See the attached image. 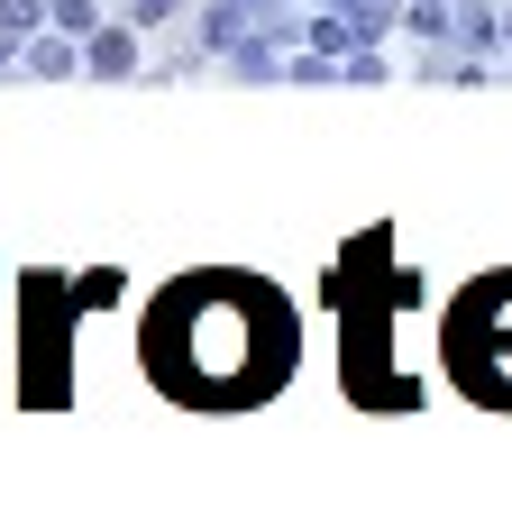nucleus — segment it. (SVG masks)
<instances>
[{"mask_svg": "<svg viewBox=\"0 0 512 512\" xmlns=\"http://www.w3.org/2000/svg\"><path fill=\"white\" fill-rule=\"evenodd\" d=\"M46 28H64V37H92V28H101V0H46Z\"/></svg>", "mask_w": 512, "mask_h": 512, "instance_id": "nucleus-6", "label": "nucleus"}, {"mask_svg": "<svg viewBox=\"0 0 512 512\" xmlns=\"http://www.w3.org/2000/svg\"><path fill=\"white\" fill-rule=\"evenodd\" d=\"M174 10H183V0H138V10H128V19H138V28H165Z\"/></svg>", "mask_w": 512, "mask_h": 512, "instance_id": "nucleus-7", "label": "nucleus"}, {"mask_svg": "<svg viewBox=\"0 0 512 512\" xmlns=\"http://www.w3.org/2000/svg\"><path fill=\"white\" fill-rule=\"evenodd\" d=\"M19 74H37V83H64V74H83V46L64 37V28H55V37H28V46H19Z\"/></svg>", "mask_w": 512, "mask_h": 512, "instance_id": "nucleus-5", "label": "nucleus"}, {"mask_svg": "<svg viewBox=\"0 0 512 512\" xmlns=\"http://www.w3.org/2000/svg\"><path fill=\"white\" fill-rule=\"evenodd\" d=\"M458 10H503V0H458Z\"/></svg>", "mask_w": 512, "mask_h": 512, "instance_id": "nucleus-9", "label": "nucleus"}, {"mask_svg": "<svg viewBox=\"0 0 512 512\" xmlns=\"http://www.w3.org/2000/svg\"><path fill=\"white\" fill-rule=\"evenodd\" d=\"M339 302H348V394L366 412H412L430 357L403 348V311L421 302V284H412V266L394 256V229H366L339 256Z\"/></svg>", "mask_w": 512, "mask_h": 512, "instance_id": "nucleus-2", "label": "nucleus"}, {"mask_svg": "<svg viewBox=\"0 0 512 512\" xmlns=\"http://www.w3.org/2000/svg\"><path fill=\"white\" fill-rule=\"evenodd\" d=\"M138 366L183 412H256L302 366V311L247 266L174 275L138 320Z\"/></svg>", "mask_w": 512, "mask_h": 512, "instance_id": "nucleus-1", "label": "nucleus"}, {"mask_svg": "<svg viewBox=\"0 0 512 512\" xmlns=\"http://www.w3.org/2000/svg\"><path fill=\"white\" fill-rule=\"evenodd\" d=\"M494 19H503V46H512V0H503V10H494Z\"/></svg>", "mask_w": 512, "mask_h": 512, "instance_id": "nucleus-8", "label": "nucleus"}, {"mask_svg": "<svg viewBox=\"0 0 512 512\" xmlns=\"http://www.w3.org/2000/svg\"><path fill=\"white\" fill-rule=\"evenodd\" d=\"M439 375L476 412H512V266L476 275L439 311Z\"/></svg>", "mask_w": 512, "mask_h": 512, "instance_id": "nucleus-3", "label": "nucleus"}, {"mask_svg": "<svg viewBox=\"0 0 512 512\" xmlns=\"http://www.w3.org/2000/svg\"><path fill=\"white\" fill-rule=\"evenodd\" d=\"M320 10H357V0H320Z\"/></svg>", "mask_w": 512, "mask_h": 512, "instance_id": "nucleus-10", "label": "nucleus"}, {"mask_svg": "<svg viewBox=\"0 0 512 512\" xmlns=\"http://www.w3.org/2000/svg\"><path fill=\"white\" fill-rule=\"evenodd\" d=\"M83 74H101V83H128V74H138V19H128V28H92Z\"/></svg>", "mask_w": 512, "mask_h": 512, "instance_id": "nucleus-4", "label": "nucleus"}]
</instances>
